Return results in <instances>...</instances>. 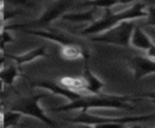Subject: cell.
I'll list each match as a JSON object with an SVG mask.
<instances>
[{
	"label": "cell",
	"instance_id": "20",
	"mask_svg": "<svg viewBox=\"0 0 155 128\" xmlns=\"http://www.w3.org/2000/svg\"><path fill=\"white\" fill-rule=\"evenodd\" d=\"M128 124L126 123H119V122H107V123H99L94 124V128H127Z\"/></svg>",
	"mask_w": 155,
	"mask_h": 128
},
{
	"label": "cell",
	"instance_id": "11",
	"mask_svg": "<svg viewBox=\"0 0 155 128\" xmlns=\"http://www.w3.org/2000/svg\"><path fill=\"white\" fill-rule=\"evenodd\" d=\"M154 45L153 40L148 36V34L139 27L136 24L132 35H131V41H130V46L137 48V50H142V51H148L151 46Z\"/></svg>",
	"mask_w": 155,
	"mask_h": 128
},
{
	"label": "cell",
	"instance_id": "5",
	"mask_svg": "<svg viewBox=\"0 0 155 128\" xmlns=\"http://www.w3.org/2000/svg\"><path fill=\"white\" fill-rule=\"evenodd\" d=\"M48 95H51V93H40V94H36V95H33V97H29V98H24V99L19 100L16 105H13L11 110H15V111L19 112L22 116L34 117V118L44 122L48 127L56 128L57 124L46 115V112L40 106V100L44 99V98H47Z\"/></svg>",
	"mask_w": 155,
	"mask_h": 128
},
{
	"label": "cell",
	"instance_id": "22",
	"mask_svg": "<svg viewBox=\"0 0 155 128\" xmlns=\"http://www.w3.org/2000/svg\"><path fill=\"white\" fill-rule=\"evenodd\" d=\"M147 57H149V58H153V59H155V43L147 51Z\"/></svg>",
	"mask_w": 155,
	"mask_h": 128
},
{
	"label": "cell",
	"instance_id": "3",
	"mask_svg": "<svg viewBox=\"0 0 155 128\" xmlns=\"http://www.w3.org/2000/svg\"><path fill=\"white\" fill-rule=\"evenodd\" d=\"M134 27H136V24L133 21H124L98 35L91 36V41L127 47V46H130L131 35H132Z\"/></svg>",
	"mask_w": 155,
	"mask_h": 128
},
{
	"label": "cell",
	"instance_id": "25",
	"mask_svg": "<svg viewBox=\"0 0 155 128\" xmlns=\"http://www.w3.org/2000/svg\"><path fill=\"white\" fill-rule=\"evenodd\" d=\"M127 128H142V127L136 123V124H132V126H127Z\"/></svg>",
	"mask_w": 155,
	"mask_h": 128
},
{
	"label": "cell",
	"instance_id": "18",
	"mask_svg": "<svg viewBox=\"0 0 155 128\" xmlns=\"http://www.w3.org/2000/svg\"><path fill=\"white\" fill-rule=\"evenodd\" d=\"M121 4V0H87L86 2H84L82 5H87L90 7H94V8H111L113 6Z\"/></svg>",
	"mask_w": 155,
	"mask_h": 128
},
{
	"label": "cell",
	"instance_id": "13",
	"mask_svg": "<svg viewBox=\"0 0 155 128\" xmlns=\"http://www.w3.org/2000/svg\"><path fill=\"white\" fill-rule=\"evenodd\" d=\"M46 56V47L41 46V47H36L31 51H28V52H24L22 54H16V56H10V58L13 60V63L17 65V66H21V65H24V64H28L30 62H34L35 59L38 58H42Z\"/></svg>",
	"mask_w": 155,
	"mask_h": 128
},
{
	"label": "cell",
	"instance_id": "21",
	"mask_svg": "<svg viewBox=\"0 0 155 128\" xmlns=\"http://www.w3.org/2000/svg\"><path fill=\"white\" fill-rule=\"evenodd\" d=\"M144 99L155 103V92H145V93H140V94L133 95V100H134V101L144 100Z\"/></svg>",
	"mask_w": 155,
	"mask_h": 128
},
{
	"label": "cell",
	"instance_id": "4",
	"mask_svg": "<svg viewBox=\"0 0 155 128\" xmlns=\"http://www.w3.org/2000/svg\"><path fill=\"white\" fill-rule=\"evenodd\" d=\"M155 120V114L150 115H139V116H121V117H111V116H102L96 112H92L90 110L87 111H81L78 116L70 118L69 121L75 123V124H99V123H107V122H119V123H134V122H147Z\"/></svg>",
	"mask_w": 155,
	"mask_h": 128
},
{
	"label": "cell",
	"instance_id": "19",
	"mask_svg": "<svg viewBox=\"0 0 155 128\" xmlns=\"http://www.w3.org/2000/svg\"><path fill=\"white\" fill-rule=\"evenodd\" d=\"M145 22L150 27H155V5H150L147 8V17Z\"/></svg>",
	"mask_w": 155,
	"mask_h": 128
},
{
	"label": "cell",
	"instance_id": "26",
	"mask_svg": "<svg viewBox=\"0 0 155 128\" xmlns=\"http://www.w3.org/2000/svg\"><path fill=\"white\" fill-rule=\"evenodd\" d=\"M4 63H5V56H2V57L0 58V68L4 65Z\"/></svg>",
	"mask_w": 155,
	"mask_h": 128
},
{
	"label": "cell",
	"instance_id": "28",
	"mask_svg": "<svg viewBox=\"0 0 155 128\" xmlns=\"http://www.w3.org/2000/svg\"><path fill=\"white\" fill-rule=\"evenodd\" d=\"M151 2H153V5H155V0H151Z\"/></svg>",
	"mask_w": 155,
	"mask_h": 128
},
{
	"label": "cell",
	"instance_id": "1",
	"mask_svg": "<svg viewBox=\"0 0 155 128\" xmlns=\"http://www.w3.org/2000/svg\"><path fill=\"white\" fill-rule=\"evenodd\" d=\"M147 17V7L145 4L140 1H134L132 5L120 12H114L111 8L103 10V13L99 18H97L94 22L88 24L85 29H82L81 35H98L116 24L124 22V21H134L138 18H145Z\"/></svg>",
	"mask_w": 155,
	"mask_h": 128
},
{
	"label": "cell",
	"instance_id": "15",
	"mask_svg": "<svg viewBox=\"0 0 155 128\" xmlns=\"http://www.w3.org/2000/svg\"><path fill=\"white\" fill-rule=\"evenodd\" d=\"M64 88H68L73 92H78L85 95V81L82 77H73V76H65L62 77L58 82Z\"/></svg>",
	"mask_w": 155,
	"mask_h": 128
},
{
	"label": "cell",
	"instance_id": "10",
	"mask_svg": "<svg viewBox=\"0 0 155 128\" xmlns=\"http://www.w3.org/2000/svg\"><path fill=\"white\" fill-rule=\"evenodd\" d=\"M82 78L85 81V95L86 94H101L103 87H104V82L97 77L88 66H86L84 69V74H82Z\"/></svg>",
	"mask_w": 155,
	"mask_h": 128
},
{
	"label": "cell",
	"instance_id": "8",
	"mask_svg": "<svg viewBox=\"0 0 155 128\" xmlns=\"http://www.w3.org/2000/svg\"><path fill=\"white\" fill-rule=\"evenodd\" d=\"M34 87H39L42 88L45 91H47L51 94H56V95H61L63 98H65L68 101H73L79 99L80 97H82L84 94L78 93V92H73L68 88H64L63 86H61L58 82H52V81H36L33 83Z\"/></svg>",
	"mask_w": 155,
	"mask_h": 128
},
{
	"label": "cell",
	"instance_id": "12",
	"mask_svg": "<svg viewBox=\"0 0 155 128\" xmlns=\"http://www.w3.org/2000/svg\"><path fill=\"white\" fill-rule=\"evenodd\" d=\"M97 10L94 7L88 8L87 11H81V12H67L64 13L61 18L68 22H73V23H87L91 24L92 22H94L97 19Z\"/></svg>",
	"mask_w": 155,
	"mask_h": 128
},
{
	"label": "cell",
	"instance_id": "14",
	"mask_svg": "<svg viewBox=\"0 0 155 128\" xmlns=\"http://www.w3.org/2000/svg\"><path fill=\"white\" fill-rule=\"evenodd\" d=\"M19 66H17L15 63L6 65L4 63V65L0 68V78L2 80V82L7 86H11L15 83V81L17 80V77L19 76Z\"/></svg>",
	"mask_w": 155,
	"mask_h": 128
},
{
	"label": "cell",
	"instance_id": "16",
	"mask_svg": "<svg viewBox=\"0 0 155 128\" xmlns=\"http://www.w3.org/2000/svg\"><path fill=\"white\" fill-rule=\"evenodd\" d=\"M61 56L67 60H76L82 57H86V53L81 47L74 43V45L61 46Z\"/></svg>",
	"mask_w": 155,
	"mask_h": 128
},
{
	"label": "cell",
	"instance_id": "9",
	"mask_svg": "<svg viewBox=\"0 0 155 128\" xmlns=\"http://www.w3.org/2000/svg\"><path fill=\"white\" fill-rule=\"evenodd\" d=\"M23 31L27 33V34H30V35H35V36L50 40L52 42L58 43L59 46L74 45L75 43V41H74V39L71 36H69L67 34H63V33L54 31V30H33V29H27V30H23Z\"/></svg>",
	"mask_w": 155,
	"mask_h": 128
},
{
	"label": "cell",
	"instance_id": "17",
	"mask_svg": "<svg viewBox=\"0 0 155 128\" xmlns=\"http://www.w3.org/2000/svg\"><path fill=\"white\" fill-rule=\"evenodd\" d=\"M22 118V115L15 110H10V111H6L5 114H2V128H11V127H15L19 123Z\"/></svg>",
	"mask_w": 155,
	"mask_h": 128
},
{
	"label": "cell",
	"instance_id": "6",
	"mask_svg": "<svg viewBox=\"0 0 155 128\" xmlns=\"http://www.w3.org/2000/svg\"><path fill=\"white\" fill-rule=\"evenodd\" d=\"M73 4H74V0H57L48 8L45 10V12L41 14V17L35 23L48 24V23L61 18L64 13L68 12V10L73 6Z\"/></svg>",
	"mask_w": 155,
	"mask_h": 128
},
{
	"label": "cell",
	"instance_id": "24",
	"mask_svg": "<svg viewBox=\"0 0 155 128\" xmlns=\"http://www.w3.org/2000/svg\"><path fill=\"white\" fill-rule=\"evenodd\" d=\"M4 86H5V83L2 82V80L0 78V92H2L4 91Z\"/></svg>",
	"mask_w": 155,
	"mask_h": 128
},
{
	"label": "cell",
	"instance_id": "27",
	"mask_svg": "<svg viewBox=\"0 0 155 128\" xmlns=\"http://www.w3.org/2000/svg\"><path fill=\"white\" fill-rule=\"evenodd\" d=\"M2 123V114H0V124Z\"/></svg>",
	"mask_w": 155,
	"mask_h": 128
},
{
	"label": "cell",
	"instance_id": "7",
	"mask_svg": "<svg viewBox=\"0 0 155 128\" xmlns=\"http://www.w3.org/2000/svg\"><path fill=\"white\" fill-rule=\"evenodd\" d=\"M130 68L136 80H140L155 74V59L149 57L136 56L130 60Z\"/></svg>",
	"mask_w": 155,
	"mask_h": 128
},
{
	"label": "cell",
	"instance_id": "2",
	"mask_svg": "<svg viewBox=\"0 0 155 128\" xmlns=\"http://www.w3.org/2000/svg\"><path fill=\"white\" fill-rule=\"evenodd\" d=\"M134 101L133 97L128 95H102V94H86L76 100L69 101L65 105L58 106L54 111H87L99 109H132L131 103Z\"/></svg>",
	"mask_w": 155,
	"mask_h": 128
},
{
	"label": "cell",
	"instance_id": "23",
	"mask_svg": "<svg viewBox=\"0 0 155 128\" xmlns=\"http://www.w3.org/2000/svg\"><path fill=\"white\" fill-rule=\"evenodd\" d=\"M76 128H94V127L93 126H90V124H82V123H80V124H78Z\"/></svg>",
	"mask_w": 155,
	"mask_h": 128
},
{
	"label": "cell",
	"instance_id": "29",
	"mask_svg": "<svg viewBox=\"0 0 155 128\" xmlns=\"http://www.w3.org/2000/svg\"><path fill=\"white\" fill-rule=\"evenodd\" d=\"M154 128H155V127H154Z\"/></svg>",
	"mask_w": 155,
	"mask_h": 128
}]
</instances>
